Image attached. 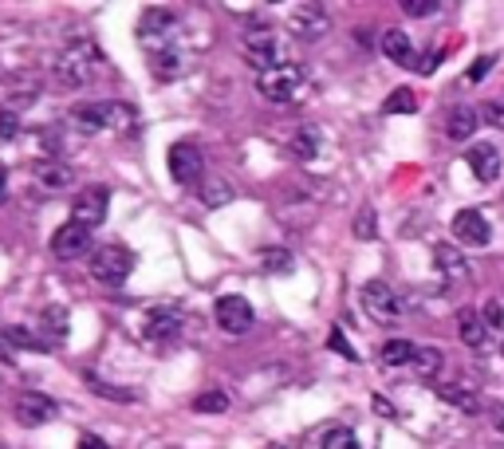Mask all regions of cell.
Listing matches in <instances>:
<instances>
[{
	"mask_svg": "<svg viewBox=\"0 0 504 449\" xmlns=\"http://www.w3.org/2000/svg\"><path fill=\"white\" fill-rule=\"evenodd\" d=\"M181 311L178 308H154L150 316H146V335L150 339H178L181 335Z\"/></svg>",
	"mask_w": 504,
	"mask_h": 449,
	"instance_id": "9a60e30c",
	"label": "cell"
},
{
	"mask_svg": "<svg viewBox=\"0 0 504 449\" xmlns=\"http://www.w3.org/2000/svg\"><path fill=\"white\" fill-rule=\"evenodd\" d=\"M194 410L197 414H225L228 410V394L225 390H205L194 398Z\"/></svg>",
	"mask_w": 504,
	"mask_h": 449,
	"instance_id": "f1b7e54d",
	"label": "cell"
},
{
	"mask_svg": "<svg viewBox=\"0 0 504 449\" xmlns=\"http://www.w3.org/2000/svg\"><path fill=\"white\" fill-rule=\"evenodd\" d=\"M442 56H445V52H434V56H429V60H418V63H414V68L421 71V76H429V71H434V68H437V63H442Z\"/></svg>",
	"mask_w": 504,
	"mask_h": 449,
	"instance_id": "7bdbcfd3",
	"label": "cell"
},
{
	"mask_svg": "<svg viewBox=\"0 0 504 449\" xmlns=\"http://www.w3.org/2000/svg\"><path fill=\"white\" fill-rule=\"evenodd\" d=\"M76 126L84 134H95V131H107V118H103V103H87L76 111Z\"/></svg>",
	"mask_w": 504,
	"mask_h": 449,
	"instance_id": "cb8c5ba5",
	"label": "cell"
},
{
	"mask_svg": "<svg viewBox=\"0 0 504 449\" xmlns=\"http://www.w3.org/2000/svg\"><path fill=\"white\" fill-rule=\"evenodd\" d=\"M20 134V118L12 111H0V142H12Z\"/></svg>",
	"mask_w": 504,
	"mask_h": 449,
	"instance_id": "d590c367",
	"label": "cell"
},
{
	"mask_svg": "<svg viewBox=\"0 0 504 449\" xmlns=\"http://www.w3.org/2000/svg\"><path fill=\"white\" fill-rule=\"evenodd\" d=\"M437 398L449 402V406H461V410H469V414H476V410H481V402H476V394H473V390H465V387H437Z\"/></svg>",
	"mask_w": 504,
	"mask_h": 449,
	"instance_id": "d4e9b609",
	"label": "cell"
},
{
	"mask_svg": "<svg viewBox=\"0 0 504 449\" xmlns=\"http://www.w3.org/2000/svg\"><path fill=\"white\" fill-rule=\"evenodd\" d=\"M36 178H40L44 189H68L76 181V173H71V166H63V162H36Z\"/></svg>",
	"mask_w": 504,
	"mask_h": 449,
	"instance_id": "d6986e66",
	"label": "cell"
},
{
	"mask_svg": "<svg viewBox=\"0 0 504 449\" xmlns=\"http://www.w3.org/2000/svg\"><path fill=\"white\" fill-rule=\"evenodd\" d=\"M363 308L371 319H379V324H394V319L402 316V304L398 296H394V288L387 280H366L363 284Z\"/></svg>",
	"mask_w": 504,
	"mask_h": 449,
	"instance_id": "5b68a950",
	"label": "cell"
},
{
	"mask_svg": "<svg viewBox=\"0 0 504 449\" xmlns=\"http://www.w3.org/2000/svg\"><path fill=\"white\" fill-rule=\"evenodd\" d=\"M103 118L111 131H126V126H134V107L131 103H103Z\"/></svg>",
	"mask_w": 504,
	"mask_h": 449,
	"instance_id": "4316f807",
	"label": "cell"
},
{
	"mask_svg": "<svg viewBox=\"0 0 504 449\" xmlns=\"http://www.w3.org/2000/svg\"><path fill=\"white\" fill-rule=\"evenodd\" d=\"M95 390H103V394H111V402H134V394L131 390H118V387H107V382H99V379H87Z\"/></svg>",
	"mask_w": 504,
	"mask_h": 449,
	"instance_id": "74e56055",
	"label": "cell"
},
{
	"mask_svg": "<svg viewBox=\"0 0 504 449\" xmlns=\"http://www.w3.org/2000/svg\"><path fill=\"white\" fill-rule=\"evenodd\" d=\"M244 60H249L256 71H268L280 63V44H276V32H272L268 24L244 28Z\"/></svg>",
	"mask_w": 504,
	"mask_h": 449,
	"instance_id": "277c9868",
	"label": "cell"
},
{
	"mask_svg": "<svg viewBox=\"0 0 504 449\" xmlns=\"http://www.w3.org/2000/svg\"><path fill=\"white\" fill-rule=\"evenodd\" d=\"M44 335H52V339L68 335V311H63V308H48V311H44Z\"/></svg>",
	"mask_w": 504,
	"mask_h": 449,
	"instance_id": "4dcf8cb0",
	"label": "cell"
},
{
	"mask_svg": "<svg viewBox=\"0 0 504 449\" xmlns=\"http://www.w3.org/2000/svg\"><path fill=\"white\" fill-rule=\"evenodd\" d=\"M382 56H387L390 63H398V68H414V44H410V36L402 28H390L382 32Z\"/></svg>",
	"mask_w": 504,
	"mask_h": 449,
	"instance_id": "2e32d148",
	"label": "cell"
},
{
	"mask_svg": "<svg viewBox=\"0 0 504 449\" xmlns=\"http://www.w3.org/2000/svg\"><path fill=\"white\" fill-rule=\"evenodd\" d=\"M4 339H8V343H16V347H36V351H40V347H48V343H40V339H32L24 327H8Z\"/></svg>",
	"mask_w": 504,
	"mask_h": 449,
	"instance_id": "8d00e7d4",
	"label": "cell"
},
{
	"mask_svg": "<svg viewBox=\"0 0 504 449\" xmlns=\"http://www.w3.org/2000/svg\"><path fill=\"white\" fill-rule=\"evenodd\" d=\"M324 449H359V442H355V434L347 426H335L324 434Z\"/></svg>",
	"mask_w": 504,
	"mask_h": 449,
	"instance_id": "d6a6232c",
	"label": "cell"
},
{
	"mask_svg": "<svg viewBox=\"0 0 504 449\" xmlns=\"http://www.w3.org/2000/svg\"><path fill=\"white\" fill-rule=\"evenodd\" d=\"M217 324L228 335H244L252 327V304L244 296H221L217 300Z\"/></svg>",
	"mask_w": 504,
	"mask_h": 449,
	"instance_id": "8fae6325",
	"label": "cell"
},
{
	"mask_svg": "<svg viewBox=\"0 0 504 449\" xmlns=\"http://www.w3.org/2000/svg\"><path fill=\"white\" fill-rule=\"evenodd\" d=\"M406 16H429V12H437V4L434 0H406Z\"/></svg>",
	"mask_w": 504,
	"mask_h": 449,
	"instance_id": "f35d334b",
	"label": "cell"
},
{
	"mask_svg": "<svg viewBox=\"0 0 504 449\" xmlns=\"http://www.w3.org/2000/svg\"><path fill=\"white\" fill-rule=\"evenodd\" d=\"M201 197H205V205H221V201L233 197V189H228L225 181H205V186H201Z\"/></svg>",
	"mask_w": 504,
	"mask_h": 449,
	"instance_id": "836d02e7",
	"label": "cell"
},
{
	"mask_svg": "<svg viewBox=\"0 0 504 449\" xmlns=\"http://www.w3.org/2000/svg\"><path fill=\"white\" fill-rule=\"evenodd\" d=\"M414 351L418 347H410L406 339H387V343H382V363L387 366H406V363H414Z\"/></svg>",
	"mask_w": 504,
	"mask_h": 449,
	"instance_id": "7402d4cb",
	"label": "cell"
},
{
	"mask_svg": "<svg viewBox=\"0 0 504 449\" xmlns=\"http://www.w3.org/2000/svg\"><path fill=\"white\" fill-rule=\"evenodd\" d=\"M99 63H103V56H99L95 44H71V48H63L60 60H56V84L68 87V91L87 87Z\"/></svg>",
	"mask_w": 504,
	"mask_h": 449,
	"instance_id": "6da1fadb",
	"label": "cell"
},
{
	"mask_svg": "<svg viewBox=\"0 0 504 449\" xmlns=\"http://www.w3.org/2000/svg\"><path fill=\"white\" fill-rule=\"evenodd\" d=\"M476 123H481V115L469 111V107H457V111H449L445 134H449V139H453V142H465V139H473Z\"/></svg>",
	"mask_w": 504,
	"mask_h": 449,
	"instance_id": "ac0fdd59",
	"label": "cell"
},
{
	"mask_svg": "<svg viewBox=\"0 0 504 449\" xmlns=\"http://www.w3.org/2000/svg\"><path fill=\"white\" fill-rule=\"evenodd\" d=\"M442 351L437 347H418L414 351V366H418V374H426V379H434L437 371H442Z\"/></svg>",
	"mask_w": 504,
	"mask_h": 449,
	"instance_id": "f546056e",
	"label": "cell"
},
{
	"mask_svg": "<svg viewBox=\"0 0 504 449\" xmlns=\"http://www.w3.org/2000/svg\"><path fill=\"white\" fill-rule=\"evenodd\" d=\"M52 253L60 256V261H79V256L91 253V229L79 225V221H68L56 229V237H52Z\"/></svg>",
	"mask_w": 504,
	"mask_h": 449,
	"instance_id": "52a82bcc",
	"label": "cell"
},
{
	"mask_svg": "<svg viewBox=\"0 0 504 449\" xmlns=\"http://www.w3.org/2000/svg\"><path fill=\"white\" fill-rule=\"evenodd\" d=\"M173 12L170 8H146L142 12V24H139V36H142V44H150V52H158V48H170L166 44V36L173 32Z\"/></svg>",
	"mask_w": 504,
	"mask_h": 449,
	"instance_id": "7c38bea8",
	"label": "cell"
},
{
	"mask_svg": "<svg viewBox=\"0 0 504 449\" xmlns=\"http://www.w3.org/2000/svg\"><path fill=\"white\" fill-rule=\"evenodd\" d=\"M150 71L158 79H173L181 71V60H178V48H158L150 52Z\"/></svg>",
	"mask_w": 504,
	"mask_h": 449,
	"instance_id": "44dd1931",
	"label": "cell"
},
{
	"mask_svg": "<svg viewBox=\"0 0 504 449\" xmlns=\"http://www.w3.org/2000/svg\"><path fill=\"white\" fill-rule=\"evenodd\" d=\"M418 99L410 87H398L394 95H387V103H382V115H414Z\"/></svg>",
	"mask_w": 504,
	"mask_h": 449,
	"instance_id": "484cf974",
	"label": "cell"
},
{
	"mask_svg": "<svg viewBox=\"0 0 504 449\" xmlns=\"http://www.w3.org/2000/svg\"><path fill=\"white\" fill-rule=\"evenodd\" d=\"M260 264H264V272H272V277H284V272H292V253L288 249H264L260 253Z\"/></svg>",
	"mask_w": 504,
	"mask_h": 449,
	"instance_id": "83f0119b",
	"label": "cell"
},
{
	"mask_svg": "<svg viewBox=\"0 0 504 449\" xmlns=\"http://www.w3.org/2000/svg\"><path fill=\"white\" fill-rule=\"evenodd\" d=\"M134 272V256L123 249V245H103V249L91 253V277L99 284H107V288H118V284H126Z\"/></svg>",
	"mask_w": 504,
	"mask_h": 449,
	"instance_id": "7a4b0ae2",
	"label": "cell"
},
{
	"mask_svg": "<svg viewBox=\"0 0 504 449\" xmlns=\"http://www.w3.org/2000/svg\"><path fill=\"white\" fill-rule=\"evenodd\" d=\"M300 84H304V71L296 63H276V68L260 71V79H256V87H260V95L268 103H292Z\"/></svg>",
	"mask_w": 504,
	"mask_h": 449,
	"instance_id": "3957f363",
	"label": "cell"
},
{
	"mask_svg": "<svg viewBox=\"0 0 504 449\" xmlns=\"http://www.w3.org/2000/svg\"><path fill=\"white\" fill-rule=\"evenodd\" d=\"M481 118H484V123H492V126H500V131H504V107H500V103H484V107H481Z\"/></svg>",
	"mask_w": 504,
	"mask_h": 449,
	"instance_id": "ab89813d",
	"label": "cell"
},
{
	"mask_svg": "<svg viewBox=\"0 0 504 449\" xmlns=\"http://www.w3.org/2000/svg\"><path fill=\"white\" fill-rule=\"evenodd\" d=\"M453 237H457V245L484 249V245L492 241V225H489V217H484L481 209H461V213L453 217Z\"/></svg>",
	"mask_w": 504,
	"mask_h": 449,
	"instance_id": "8992f818",
	"label": "cell"
},
{
	"mask_svg": "<svg viewBox=\"0 0 504 449\" xmlns=\"http://www.w3.org/2000/svg\"><path fill=\"white\" fill-rule=\"evenodd\" d=\"M60 414V406H56V398H48V394H40V390H24L20 398H16V421L20 426H44V421H52Z\"/></svg>",
	"mask_w": 504,
	"mask_h": 449,
	"instance_id": "ba28073f",
	"label": "cell"
},
{
	"mask_svg": "<svg viewBox=\"0 0 504 449\" xmlns=\"http://www.w3.org/2000/svg\"><path fill=\"white\" fill-rule=\"evenodd\" d=\"M4 197H8V170L0 166V201H4Z\"/></svg>",
	"mask_w": 504,
	"mask_h": 449,
	"instance_id": "f6af8a7d",
	"label": "cell"
},
{
	"mask_svg": "<svg viewBox=\"0 0 504 449\" xmlns=\"http://www.w3.org/2000/svg\"><path fill=\"white\" fill-rule=\"evenodd\" d=\"M327 28H332V20L319 4H300L292 12V32L304 36V40H319V36H327Z\"/></svg>",
	"mask_w": 504,
	"mask_h": 449,
	"instance_id": "4fadbf2b",
	"label": "cell"
},
{
	"mask_svg": "<svg viewBox=\"0 0 504 449\" xmlns=\"http://www.w3.org/2000/svg\"><path fill=\"white\" fill-rule=\"evenodd\" d=\"M107 201H111V194H107L103 186H87L84 194L76 197V205H71V221H79L87 229L103 225L107 221Z\"/></svg>",
	"mask_w": 504,
	"mask_h": 449,
	"instance_id": "30bf717a",
	"label": "cell"
},
{
	"mask_svg": "<svg viewBox=\"0 0 504 449\" xmlns=\"http://www.w3.org/2000/svg\"><path fill=\"white\" fill-rule=\"evenodd\" d=\"M481 319H484V327H497V332H504V304H500V300H489V304L481 308Z\"/></svg>",
	"mask_w": 504,
	"mask_h": 449,
	"instance_id": "e575fe53",
	"label": "cell"
},
{
	"mask_svg": "<svg viewBox=\"0 0 504 449\" xmlns=\"http://www.w3.org/2000/svg\"><path fill=\"white\" fill-rule=\"evenodd\" d=\"M469 170H473L476 181H492L500 173V150L497 146H489V142L469 146Z\"/></svg>",
	"mask_w": 504,
	"mask_h": 449,
	"instance_id": "5bb4252c",
	"label": "cell"
},
{
	"mask_svg": "<svg viewBox=\"0 0 504 449\" xmlns=\"http://www.w3.org/2000/svg\"><path fill=\"white\" fill-rule=\"evenodd\" d=\"M434 261H437V269H442L449 280H465V277H469V261L457 253V245L442 241V245L434 249Z\"/></svg>",
	"mask_w": 504,
	"mask_h": 449,
	"instance_id": "e0dca14e",
	"label": "cell"
},
{
	"mask_svg": "<svg viewBox=\"0 0 504 449\" xmlns=\"http://www.w3.org/2000/svg\"><path fill=\"white\" fill-rule=\"evenodd\" d=\"M292 154H296L300 162H311L319 154V131H311V126H304V131L292 134Z\"/></svg>",
	"mask_w": 504,
	"mask_h": 449,
	"instance_id": "603a6c76",
	"label": "cell"
},
{
	"mask_svg": "<svg viewBox=\"0 0 504 449\" xmlns=\"http://www.w3.org/2000/svg\"><path fill=\"white\" fill-rule=\"evenodd\" d=\"M79 449H111L103 442V437H95V434H87V437H79Z\"/></svg>",
	"mask_w": 504,
	"mask_h": 449,
	"instance_id": "ee69618b",
	"label": "cell"
},
{
	"mask_svg": "<svg viewBox=\"0 0 504 449\" xmlns=\"http://www.w3.org/2000/svg\"><path fill=\"white\" fill-rule=\"evenodd\" d=\"M489 68H492V56H481V60H476L473 68H469V84H476V79L489 76Z\"/></svg>",
	"mask_w": 504,
	"mask_h": 449,
	"instance_id": "b9f144b4",
	"label": "cell"
},
{
	"mask_svg": "<svg viewBox=\"0 0 504 449\" xmlns=\"http://www.w3.org/2000/svg\"><path fill=\"white\" fill-rule=\"evenodd\" d=\"M201 150L194 142H173L170 146V178L178 186H189V181H201Z\"/></svg>",
	"mask_w": 504,
	"mask_h": 449,
	"instance_id": "9c48e42d",
	"label": "cell"
},
{
	"mask_svg": "<svg viewBox=\"0 0 504 449\" xmlns=\"http://www.w3.org/2000/svg\"><path fill=\"white\" fill-rule=\"evenodd\" d=\"M355 237H359V241H374V237H379V221H374L371 205H363L359 217H355Z\"/></svg>",
	"mask_w": 504,
	"mask_h": 449,
	"instance_id": "1f68e13d",
	"label": "cell"
},
{
	"mask_svg": "<svg viewBox=\"0 0 504 449\" xmlns=\"http://www.w3.org/2000/svg\"><path fill=\"white\" fill-rule=\"evenodd\" d=\"M484 339H489V327H484V319L473 316V311H465V316H461V343L473 347V351H481Z\"/></svg>",
	"mask_w": 504,
	"mask_h": 449,
	"instance_id": "ffe728a7",
	"label": "cell"
},
{
	"mask_svg": "<svg viewBox=\"0 0 504 449\" xmlns=\"http://www.w3.org/2000/svg\"><path fill=\"white\" fill-rule=\"evenodd\" d=\"M272 449H276V445H272Z\"/></svg>",
	"mask_w": 504,
	"mask_h": 449,
	"instance_id": "bcb514c9",
	"label": "cell"
},
{
	"mask_svg": "<svg viewBox=\"0 0 504 449\" xmlns=\"http://www.w3.org/2000/svg\"><path fill=\"white\" fill-rule=\"evenodd\" d=\"M327 347H332V351H339L343 359H355V347L343 339V332H332V339H327Z\"/></svg>",
	"mask_w": 504,
	"mask_h": 449,
	"instance_id": "60d3db41",
	"label": "cell"
}]
</instances>
